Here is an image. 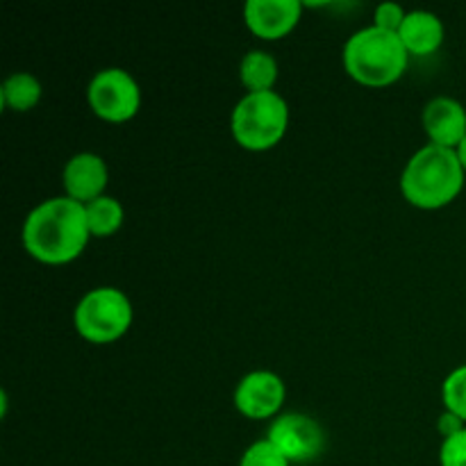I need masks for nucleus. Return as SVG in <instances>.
Masks as SVG:
<instances>
[{
    "label": "nucleus",
    "instance_id": "obj_1",
    "mask_svg": "<svg viewBox=\"0 0 466 466\" xmlns=\"http://www.w3.org/2000/svg\"><path fill=\"white\" fill-rule=\"evenodd\" d=\"M23 250L44 267H66L82 258L91 241L85 205L53 196L27 212L21 228Z\"/></svg>",
    "mask_w": 466,
    "mask_h": 466
},
{
    "label": "nucleus",
    "instance_id": "obj_2",
    "mask_svg": "<svg viewBox=\"0 0 466 466\" xmlns=\"http://www.w3.org/2000/svg\"><path fill=\"white\" fill-rule=\"evenodd\" d=\"M466 185V171L458 150L426 144L419 148L400 173V194L421 212H437L460 198Z\"/></svg>",
    "mask_w": 466,
    "mask_h": 466
},
{
    "label": "nucleus",
    "instance_id": "obj_3",
    "mask_svg": "<svg viewBox=\"0 0 466 466\" xmlns=\"http://www.w3.org/2000/svg\"><path fill=\"white\" fill-rule=\"evenodd\" d=\"M410 53L394 32L362 27L346 39L341 64L346 76L367 89H387L408 73Z\"/></svg>",
    "mask_w": 466,
    "mask_h": 466
},
{
    "label": "nucleus",
    "instance_id": "obj_4",
    "mask_svg": "<svg viewBox=\"0 0 466 466\" xmlns=\"http://www.w3.org/2000/svg\"><path fill=\"white\" fill-rule=\"evenodd\" d=\"M291 109L278 91L244 94L230 114V135L246 153H268L289 132Z\"/></svg>",
    "mask_w": 466,
    "mask_h": 466
},
{
    "label": "nucleus",
    "instance_id": "obj_5",
    "mask_svg": "<svg viewBox=\"0 0 466 466\" xmlns=\"http://www.w3.org/2000/svg\"><path fill=\"white\" fill-rule=\"evenodd\" d=\"M132 323L135 305L118 287H94L73 309V328L77 337L91 346L116 344L130 332Z\"/></svg>",
    "mask_w": 466,
    "mask_h": 466
},
{
    "label": "nucleus",
    "instance_id": "obj_6",
    "mask_svg": "<svg viewBox=\"0 0 466 466\" xmlns=\"http://www.w3.org/2000/svg\"><path fill=\"white\" fill-rule=\"evenodd\" d=\"M86 105L98 121L123 126L141 112L144 91L127 68L107 66L91 76L86 85Z\"/></svg>",
    "mask_w": 466,
    "mask_h": 466
},
{
    "label": "nucleus",
    "instance_id": "obj_7",
    "mask_svg": "<svg viewBox=\"0 0 466 466\" xmlns=\"http://www.w3.org/2000/svg\"><path fill=\"white\" fill-rule=\"evenodd\" d=\"M267 440L294 464H309L323 455L328 435L321 423L305 412H282L271 421Z\"/></svg>",
    "mask_w": 466,
    "mask_h": 466
},
{
    "label": "nucleus",
    "instance_id": "obj_8",
    "mask_svg": "<svg viewBox=\"0 0 466 466\" xmlns=\"http://www.w3.org/2000/svg\"><path fill=\"white\" fill-rule=\"evenodd\" d=\"M287 400V385L276 371L255 369L246 373L235 387L232 403L244 419L250 421H273L280 417Z\"/></svg>",
    "mask_w": 466,
    "mask_h": 466
},
{
    "label": "nucleus",
    "instance_id": "obj_9",
    "mask_svg": "<svg viewBox=\"0 0 466 466\" xmlns=\"http://www.w3.org/2000/svg\"><path fill=\"white\" fill-rule=\"evenodd\" d=\"M308 5L300 0H248L244 5V23L259 41H282L300 25Z\"/></svg>",
    "mask_w": 466,
    "mask_h": 466
},
{
    "label": "nucleus",
    "instance_id": "obj_10",
    "mask_svg": "<svg viewBox=\"0 0 466 466\" xmlns=\"http://www.w3.org/2000/svg\"><path fill=\"white\" fill-rule=\"evenodd\" d=\"M109 167L103 155L82 150L68 157L62 168L64 196L80 205H89L91 200L107 194Z\"/></svg>",
    "mask_w": 466,
    "mask_h": 466
},
{
    "label": "nucleus",
    "instance_id": "obj_11",
    "mask_svg": "<svg viewBox=\"0 0 466 466\" xmlns=\"http://www.w3.org/2000/svg\"><path fill=\"white\" fill-rule=\"evenodd\" d=\"M421 126L428 144L458 150L466 139V107L458 98L435 96L423 107Z\"/></svg>",
    "mask_w": 466,
    "mask_h": 466
},
{
    "label": "nucleus",
    "instance_id": "obj_12",
    "mask_svg": "<svg viewBox=\"0 0 466 466\" xmlns=\"http://www.w3.org/2000/svg\"><path fill=\"white\" fill-rule=\"evenodd\" d=\"M399 36L410 57H431L444 46L446 27L435 12L410 9L403 25H400Z\"/></svg>",
    "mask_w": 466,
    "mask_h": 466
},
{
    "label": "nucleus",
    "instance_id": "obj_13",
    "mask_svg": "<svg viewBox=\"0 0 466 466\" xmlns=\"http://www.w3.org/2000/svg\"><path fill=\"white\" fill-rule=\"evenodd\" d=\"M241 86L246 94H262V91H276L278 77H280V66L278 59L268 50H248L241 57L239 68H237Z\"/></svg>",
    "mask_w": 466,
    "mask_h": 466
},
{
    "label": "nucleus",
    "instance_id": "obj_14",
    "mask_svg": "<svg viewBox=\"0 0 466 466\" xmlns=\"http://www.w3.org/2000/svg\"><path fill=\"white\" fill-rule=\"evenodd\" d=\"M44 98V85L36 76L27 71L12 73L0 85V103L7 112L27 114Z\"/></svg>",
    "mask_w": 466,
    "mask_h": 466
},
{
    "label": "nucleus",
    "instance_id": "obj_15",
    "mask_svg": "<svg viewBox=\"0 0 466 466\" xmlns=\"http://www.w3.org/2000/svg\"><path fill=\"white\" fill-rule=\"evenodd\" d=\"M85 212L91 239H109L116 232H121L123 223H126V208L116 196L105 194L91 200L89 205H85Z\"/></svg>",
    "mask_w": 466,
    "mask_h": 466
},
{
    "label": "nucleus",
    "instance_id": "obj_16",
    "mask_svg": "<svg viewBox=\"0 0 466 466\" xmlns=\"http://www.w3.org/2000/svg\"><path fill=\"white\" fill-rule=\"evenodd\" d=\"M441 403L466 423V364L455 367L441 382Z\"/></svg>",
    "mask_w": 466,
    "mask_h": 466
},
{
    "label": "nucleus",
    "instance_id": "obj_17",
    "mask_svg": "<svg viewBox=\"0 0 466 466\" xmlns=\"http://www.w3.org/2000/svg\"><path fill=\"white\" fill-rule=\"evenodd\" d=\"M239 466H291V462L264 437L241 453Z\"/></svg>",
    "mask_w": 466,
    "mask_h": 466
},
{
    "label": "nucleus",
    "instance_id": "obj_18",
    "mask_svg": "<svg viewBox=\"0 0 466 466\" xmlns=\"http://www.w3.org/2000/svg\"><path fill=\"white\" fill-rule=\"evenodd\" d=\"M405 16H408V9L400 7L399 3H382L373 9L371 25L380 27V30H385V32H394V35H399Z\"/></svg>",
    "mask_w": 466,
    "mask_h": 466
},
{
    "label": "nucleus",
    "instance_id": "obj_19",
    "mask_svg": "<svg viewBox=\"0 0 466 466\" xmlns=\"http://www.w3.org/2000/svg\"><path fill=\"white\" fill-rule=\"evenodd\" d=\"M440 466H466V428L449 440H441Z\"/></svg>",
    "mask_w": 466,
    "mask_h": 466
},
{
    "label": "nucleus",
    "instance_id": "obj_20",
    "mask_svg": "<svg viewBox=\"0 0 466 466\" xmlns=\"http://www.w3.org/2000/svg\"><path fill=\"white\" fill-rule=\"evenodd\" d=\"M466 423L462 421L460 417H455L453 412H449V410H444V412L440 414V419H437V432H440L441 440H449V437L458 435L460 431H464Z\"/></svg>",
    "mask_w": 466,
    "mask_h": 466
},
{
    "label": "nucleus",
    "instance_id": "obj_21",
    "mask_svg": "<svg viewBox=\"0 0 466 466\" xmlns=\"http://www.w3.org/2000/svg\"><path fill=\"white\" fill-rule=\"evenodd\" d=\"M458 157H460V162H462V167H464V171H466V139L462 141V144H460Z\"/></svg>",
    "mask_w": 466,
    "mask_h": 466
}]
</instances>
